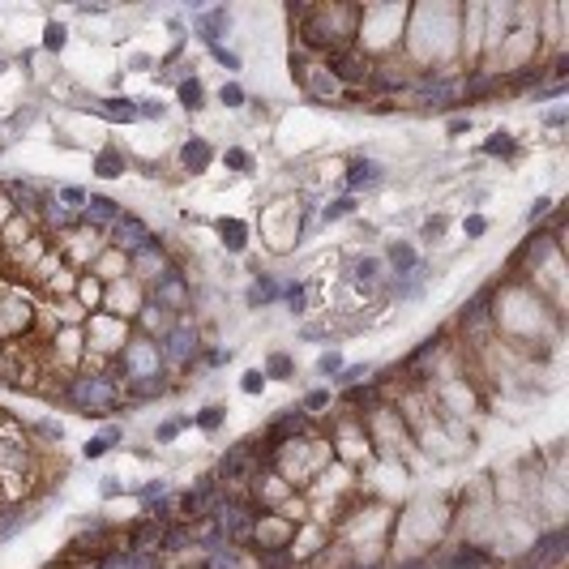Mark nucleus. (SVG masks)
Wrapping results in <instances>:
<instances>
[{
  "instance_id": "nucleus-40",
  "label": "nucleus",
  "mask_w": 569,
  "mask_h": 569,
  "mask_svg": "<svg viewBox=\"0 0 569 569\" xmlns=\"http://www.w3.org/2000/svg\"><path fill=\"white\" fill-rule=\"evenodd\" d=\"M210 56H215V60H219L227 73H240V56H236V51H227L223 43H215V47H210Z\"/></svg>"
},
{
  "instance_id": "nucleus-43",
  "label": "nucleus",
  "mask_w": 569,
  "mask_h": 569,
  "mask_svg": "<svg viewBox=\"0 0 569 569\" xmlns=\"http://www.w3.org/2000/svg\"><path fill=\"white\" fill-rule=\"evenodd\" d=\"M240 390H244V394H262V390H266V373H262V369H248L244 381H240Z\"/></svg>"
},
{
  "instance_id": "nucleus-17",
  "label": "nucleus",
  "mask_w": 569,
  "mask_h": 569,
  "mask_svg": "<svg viewBox=\"0 0 569 569\" xmlns=\"http://www.w3.org/2000/svg\"><path fill=\"white\" fill-rule=\"evenodd\" d=\"M180 163L188 167V172H205L215 163V146L205 141V137H188L184 146H180Z\"/></svg>"
},
{
  "instance_id": "nucleus-25",
  "label": "nucleus",
  "mask_w": 569,
  "mask_h": 569,
  "mask_svg": "<svg viewBox=\"0 0 569 569\" xmlns=\"http://www.w3.org/2000/svg\"><path fill=\"white\" fill-rule=\"evenodd\" d=\"M381 270H385L381 257H359V262H351V279H355L359 287H377Z\"/></svg>"
},
{
  "instance_id": "nucleus-9",
  "label": "nucleus",
  "mask_w": 569,
  "mask_h": 569,
  "mask_svg": "<svg viewBox=\"0 0 569 569\" xmlns=\"http://www.w3.org/2000/svg\"><path fill=\"white\" fill-rule=\"evenodd\" d=\"M150 240H154V231H150L137 215H120L116 227L108 231V248H116V252H124V257H133V252L146 248Z\"/></svg>"
},
{
  "instance_id": "nucleus-32",
  "label": "nucleus",
  "mask_w": 569,
  "mask_h": 569,
  "mask_svg": "<svg viewBox=\"0 0 569 569\" xmlns=\"http://www.w3.org/2000/svg\"><path fill=\"white\" fill-rule=\"evenodd\" d=\"M69 43V30L60 26V22H47V30H43V51H60Z\"/></svg>"
},
{
  "instance_id": "nucleus-8",
  "label": "nucleus",
  "mask_w": 569,
  "mask_h": 569,
  "mask_svg": "<svg viewBox=\"0 0 569 569\" xmlns=\"http://www.w3.org/2000/svg\"><path fill=\"white\" fill-rule=\"evenodd\" d=\"M167 270H172V257H167V248H163L159 240H150L146 248H137V252L129 257V279H137L141 287L159 283Z\"/></svg>"
},
{
  "instance_id": "nucleus-16",
  "label": "nucleus",
  "mask_w": 569,
  "mask_h": 569,
  "mask_svg": "<svg viewBox=\"0 0 569 569\" xmlns=\"http://www.w3.org/2000/svg\"><path fill=\"white\" fill-rule=\"evenodd\" d=\"M193 26H197V34H201L205 47H215V43L231 30V13H227V9H205V13L193 18Z\"/></svg>"
},
{
  "instance_id": "nucleus-14",
  "label": "nucleus",
  "mask_w": 569,
  "mask_h": 569,
  "mask_svg": "<svg viewBox=\"0 0 569 569\" xmlns=\"http://www.w3.org/2000/svg\"><path fill=\"white\" fill-rule=\"evenodd\" d=\"M300 86H304V94H308V98H321V103H334V98L343 94V86L330 77V69H326L321 60H317V65H308V73L300 77Z\"/></svg>"
},
{
  "instance_id": "nucleus-24",
  "label": "nucleus",
  "mask_w": 569,
  "mask_h": 569,
  "mask_svg": "<svg viewBox=\"0 0 569 569\" xmlns=\"http://www.w3.org/2000/svg\"><path fill=\"white\" fill-rule=\"evenodd\" d=\"M30 523V505L22 501V505H5V509H0V539H9L13 531H22Z\"/></svg>"
},
{
  "instance_id": "nucleus-19",
  "label": "nucleus",
  "mask_w": 569,
  "mask_h": 569,
  "mask_svg": "<svg viewBox=\"0 0 569 569\" xmlns=\"http://www.w3.org/2000/svg\"><path fill=\"white\" fill-rule=\"evenodd\" d=\"M94 112L103 116V120H112V124H129V120H137V98H103V103H94Z\"/></svg>"
},
{
  "instance_id": "nucleus-1",
  "label": "nucleus",
  "mask_w": 569,
  "mask_h": 569,
  "mask_svg": "<svg viewBox=\"0 0 569 569\" xmlns=\"http://www.w3.org/2000/svg\"><path fill=\"white\" fill-rule=\"evenodd\" d=\"M295 26V43L308 56H334L343 47H355L359 30V5H291L287 9Z\"/></svg>"
},
{
  "instance_id": "nucleus-39",
  "label": "nucleus",
  "mask_w": 569,
  "mask_h": 569,
  "mask_svg": "<svg viewBox=\"0 0 569 569\" xmlns=\"http://www.w3.org/2000/svg\"><path fill=\"white\" fill-rule=\"evenodd\" d=\"M163 103L159 98H137V120H163Z\"/></svg>"
},
{
  "instance_id": "nucleus-42",
  "label": "nucleus",
  "mask_w": 569,
  "mask_h": 569,
  "mask_svg": "<svg viewBox=\"0 0 569 569\" xmlns=\"http://www.w3.org/2000/svg\"><path fill=\"white\" fill-rule=\"evenodd\" d=\"M219 103H227V108H244V90H240V82H223Z\"/></svg>"
},
{
  "instance_id": "nucleus-52",
  "label": "nucleus",
  "mask_w": 569,
  "mask_h": 569,
  "mask_svg": "<svg viewBox=\"0 0 569 569\" xmlns=\"http://www.w3.org/2000/svg\"><path fill=\"white\" fill-rule=\"evenodd\" d=\"M120 437H124V428H116V424H112L108 433H103V441H108V445H112V441H120Z\"/></svg>"
},
{
  "instance_id": "nucleus-38",
  "label": "nucleus",
  "mask_w": 569,
  "mask_h": 569,
  "mask_svg": "<svg viewBox=\"0 0 569 569\" xmlns=\"http://www.w3.org/2000/svg\"><path fill=\"white\" fill-rule=\"evenodd\" d=\"M326 407H330V390H313V394L304 398V407H300V411H304V416H321Z\"/></svg>"
},
{
  "instance_id": "nucleus-26",
  "label": "nucleus",
  "mask_w": 569,
  "mask_h": 569,
  "mask_svg": "<svg viewBox=\"0 0 569 569\" xmlns=\"http://www.w3.org/2000/svg\"><path fill=\"white\" fill-rule=\"evenodd\" d=\"M176 94H180V108H188V112H201L205 108V86L197 77H180L176 82Z\"/></svg>"
},
{
  "instance_id": "nucleus-48",
  "label": "nucleus",
  "mask_w": 569,
  "mask_h": 569,
  "mask_svg": "<svg viewBox=\"0 0 569 569\" xmlns=\"http://www.w3.org/2000/svg\"><path fill=\"white\" fill-rule=\"evenodd\" d=\"M108 449H112V445H108V441H103V437H90L82 454H86V458H103V454H108Z\"/></svg>"
},
{
  "instance_id": "nucleus-20",
  "label": "nucleus",
  "mask_w": 569,
  "mask_h": 569,
  "mask_svg": "<svg viewBox=\"0 0 569 569\" xmlns=\"http://www.w3.org/2000/svg\"><path fill=\"white\" fill-rule=\"evenodd\" d=\"M385 262L394 266V274H398V279H407V274H416V270H420V257H416V248H411L407 240H394V244L385 248Z\"/></svg>"
},
{
  "instance_id": "nucleus-47",
  "label": "nucleus",
  "mask_w": 569,
  "mask_h": 569,
  "mask_svg": "<svg viewBox=\"0 0 569 569\" xmlns=\"http://www.w3.org/2000/svg\"><path fill=\"white\" fill-rule=\"evenodd\" d=\"M227 359H231V351H219V347H215V351L201 355V364H205V369H219V364H227Z\"/></svg>"
},
{
  "instance_id": "nucleus-10",
  "label": "nucleus",
  "mask_w": 569,
  "mask_h": 569,
  "mask_svg": "<svg viewBox=\"0 0 569 569\" xmlns=\"http://www.w3.org/2000/svg\"><path fill=\"white\" fill-rule=\"evenodd\" d=\"M176 313H167L163 304H154V300H146L141 308H137V317H133V326H137V334H146V338H154V343H163L172 330H176Z\"/></svg>"
},
{
  "instance_id": "nucleus-2",
  "label": "nucleus",
  "mask_w": 569,
  "mask_h": 569,
  "mask_svg": "<svg viewBox=\"0 0 569 569\" xmlns=\"http://www.w3.org/2000/svg\"><path fill=\"white\" fill-rule=\"evenodd\" d=\"M60 402L82 411V416H112L116 407H124V381H120L116 369H103V373L77 369L65 381V398Z\"/></svg>"
},
{
  "instance_id": "nucleus-4",
  "label": "nucleus",
  "mask_w": 569,
  "mask_h": 569,
  "mask_svg": "<svg viewBox=\"0 0 569 569\" xmlns=\"http://www.w3.org/2000/svg\"><path fill=\"white\" fill-rule=\"evenodd\" d=\"M65 552H69L73 561H82V565H94V561L112 556V552H124V527L94 518L90 527H82V531L69 539V548H65Z\"/></svg>"
},
{
  "instance_id": "nucleus-53",
  "label": "nucleus",
  "mask_w": 569,
  "mask_h": 569,
  "mask_svg": "<svg viewBox=\"0 0 569 569\" xmlns=\"http://www.w3.org/2000/svg\"><path fill=\"white\" fill-rule=\"evenodd\" d=\"M518 569H535V565H527V561H523V565H518Z\"/></svg>"
},
{
  "instance_id": "nucleus-5",
  "label": "nucleus",
  "mask_w": 569,
  "mask_h": 569,
  "mask_svg": "<svg viewBox=\"0 0 569 569\" xmlns=\"http://www.w3.org/2000/svg\"><path fill=\"white\" fill-rule=\"evenodd\" d=\"M326 69H330V77L343 86V90H364L369 86V77H373V56H364L359 47H343V51H334V56H326L321 60Z\"/></svg>"
},
{
  "instance_id": "nucleus-22",
  "label": "nucleus",
  "mask_w": 569,
  "mask_h": 569,
  "mask_svg": "<svg viewBox=\"0 0 569 569\" xmlns=\"http://www.w3.org/2000/svg\"><path fill=\"white\" fill-rule=\"evenodd\" d=\"M124 167H129V159H124V150H120V146H108V150H98V159H94V172H98L103 180H116V176H124Z\"/></svg>"
},
{
  "instance_id": "nucleus-51",
  "label": "nucleus",
  "mask_w": 569,
  "mask_h": 569,
  "mask_svg": "<svg viewBox=\"0 0 569 569\" xmlns=\"http://www.w3.org/2000/svg\"><path fill=\"white\" fill-rule=\"evenodd\" d=\"M467 129H471V116H454V120H449V133H454V137L467 133Z\"/></svg>"
},
{
  "instance_id": "nucleus-45",
  "label": "nucleus",
  "mask_w": 569,
  "mask_h": 569,
  "mask_svg": "<svg viewBox=\"0 0 569 569\" xmlns=\"http://www.w3.org/2000/svg\"><path fill=\"white\" fill-rule=\"evenodd\" d=\"M462 231H467L471 240H480V236L488 231V219H480V215H471V219H462Z\"/></svg>"
},
{
  "instance_id": "nucleus-6",
  "label": "nucleus",
  "mask_w": 569,
  "mask_h": 569,
  "mask_svg": "<svg viewBox=\"0 0 569 569\" xmlns=\"http://www.w3.org/2000/svg\"><path fill=\"white\" fill-rule=\"evenodd\" d=\"M159 351H163V369H188L193 359L201 355V338H197V326L188 321V317H180L176 321V330L159 343Z\"/></svg>"
},
{
  "instance_id": "nucleus-31",
  "label": "nucleus",
  "mask_w": 569,
  "mask_h": 569,
  "mask_svg": "<svg viewBox=\"0 0 569 569\" xmlns=\"http://www.w3.org/2000/svg\"><path fill=\"white\" fill-rule=\"evenodd\" d=\"M295 561L300 556H291L287 548L283 552H257V565H262V569H295Z\"/></svg>"
},
{
  "instance_id": "nucleus-46",
  "label": "nucleus",
  "mask_w": 569,
  "mask_h": 569,
  "mask_svg": "<svg viewBox=\"0 0 569 569\" xmlns=\"http://www.w3.org/2000/svg\"><path fill=\"white\" fill-rule=\"evenodd\" d=\"M283 295H287V304H291V308H295V313H300V308H304V300H308V291H304V287H300V283H291V287H287V291H283Z\"/></svg>"
},
{
  "instance_id": "nucleus-37",
  "label": "nucleus",
  "mask_w": 569,
  "mask_h": 569,
  "mask_svg": "<svg viewBox=\"0 0 569 569\" xmlns=\"http://www.w3.org/2000/svg\"><path fill=\"white\" fill-rule=\"evenodd\" d=\"M317 373L334 381V377L343 373V355H338V351H321V359H317Z\"/></svg>"
},
{
  "instance_id": "nucleus-12",
  "label": "nucleus",
  "mask_w": 569,
  "mask_h": 569,
  "mask_svg": "<svg viewBox=\"0 0 569 569\" xmlns=\"http://www.w3.org/2000/svg\"><path fill=\"white\" fill-rule=\"evenodd\" d=\"M492 565L497 561H492V552L484 544H458L441 561H433V569H492Z\"/></svg>"
},
{
  "instance_id": "nucleus-49",
  "label": "nucleus",
  "mask_w": 569,
  "mask_h": 569,
  "mask_svg": "<svg viewBox=\"0 0 569 569\" xmlns=\"http://www.w3.org/2000/svg\"><path fill=\"white\" fill-rule=\"evenodd\" d=\"M445 236V219H428L424 223V240H441Z\"/></svg>"
},
{
  "instance_id": "nucleus-7",
  "label": "nucleus",
  "mask_w": 569,
  "mask_h": 569,
  "mask_svg": "<svg viewBox=\"0 0 569 569\" xmlns=\"http://www.w3.org/2000/svg\"><path fill=\"white\" fill-rule=\"evenodd\" d=\"M146 300H154V304H163L167 313L184 317V313H188V304H193V283H188V274H180V270L172 266L159 283H150V287H146Z\"/></svg>"
},
{
  "instance_id": "nucleus-27",
  "label": "nucleus",
  "mask_w": 569,
  "mask_h": 569,
  "mask_svg": "<svg viewBox=\"0 0 569 569\" xmlns=\"http://www.w3.org/2000/svg\"><path fill=\"white\" fill-rule=\"evenodd\" d=\"M484 154H497V159H513V154H518V141H513L509 133H492L488 141H484Z\"/></svg>"
},
{
  "instance_id": "nucleus-41",
  "label": "nucleus",
  "mask_w": 569,
  "mask_h": 569,
  "mask_svg": "<svg viewBox=\"0 0 569 569\" xmlns=\"http://www.w3.org/2000/svg\"><path fill=\"white\" fill-rule=\"evenodd\" d=\"M223 163H227L231 172H248V167H252V159H248V150H240V146H231V150L223 154Z\"/></svg>"
},
{
  "instance_id": "nucleus-50",
  "label": "nucleus",
  "mask_w": 569,
  "mask_h": 569,
  "mask_svg": "<svg viewBox=\"0 0 569 569\" xmlns=\"http://www.w3.org/2000/svg\"><path fill=\"white\" fill-rule=\"evenodd\" d=\"M163 492H167L163 480H159V484H146V488H141V501H154V497H163Z\"/></svg>"
},
{
  "instance_id": "nucleus-15",
  "label": "nucleus",
  "mask_w": 569,
  "mask_h": 569,
  "mask_svg": "<svg viewBox=\"0 0 569 569\" xmlns=\"http://www.w3.org/2000/svg\"><path fill=\"white\" fill-rule=\"evenodd\" d=\"M561 556H565V531H548V535L535 539V552H527V565H535V569H556Z\"/></svg>"
},
{
  "instance_id": "nucleus-30",
  "label": "nucleus",
  "mask_w": 569,
  "mask_h": 569,
  "mask_svg": "<svg viewBox=\"0 0 569 569\" xmlns=\"http://www.w3.org/2000/svg\"><path fill=\"white\" fill-rule=\"evenodd\" d=\"M86 197H90V193H86V188H77V184H60V188H56V201L65 205V210H73V215H82Z\"/></svg>"
},
{
  "instance_id": "nucleus-18",
  "label": "nucleus",
  "mask_w": 569,
  "mask_h": 569,
  "mask_svg": "<svg viewBox=\"0 0 569 569\" xmlns=\"http://www.w3.org/2000/svg\"><path fill=\"white\" fill-rule=\"evenodd\" d=\"M381 180H385V167H381L377 159H355V163H351V176H347V188L359 193V188H373V184H381Z\"/></svg>"
},
{
  "instance_id": "nucleus-33",
  "label": "nucleus",
  "mask_w": 569,
  "mask_h": 569,
  "mask_svg": "<svg viewBox=\"0 0 569 569\" xmlns=\"http://www.w3.org/2000/svg\"><path fill=\"white\" fill-rule=\"evenodd\" d=\"M351 210H355V197H334V201H326L321 219H326V223H334V219H347Z\"/></svg>"
},
{
  "instance_id": "nucleus-29",
  "label": "nucleus",
  "mask_w": 569,
  "mask_h": 569,
  "mask_svg": "<svg viewBox=\"0 0 569 569\" xmlns=\"http://www.w3.org/2000/svg\"><path fill=\"white\" fill-rule=\"evenodd\" d=\"M219 236H223V244H227L231 252H240V248H244V236H248V227H244L240 219H223V223H219Z\"/></svg>"
},
{
  "instance_id": "nucleus-3",
  "label": "nucleus",
  "mask_w": 569,
  "mask_h": 569,
  "mask_svg": "<svg viewBox=\"0 0 569 569\" xmlns=\"http://www.w3.org/2000/svg\"><path fill=\"white\" fill-rule=\"evenodd\" d=\"M112 369L120 373V381H124V385H129V381H150V377H167L159 343L146 338V334H133V338L124 343V351L112 359Z\"/></svg>"
},
{
  "instance_id": "nucleus-13",
  "label": "nucleus",
  "mask_w": 569,
  "mask_h": 569,
  "mask_svg": "<svg viewBox=\"0 0 569 569\" xmlns=\"http://www.w3.org/2000/svg\"><path fill=\"white\" fill-rule=\"evenodd\" d=\"M159 548H163V523L141 513L133 527H124V552H159Z\"/></svg>"
},
{
  "instance_id": "nucleus-21",
  "label": "nucleus",
  "mask_w": 569,
  "mask_h": 569,
  "mask_svg": "<svg viewBox=\"0 0 569 569\" xmlns=\"http://www.w3.org/2000/svg\"><path fill=\"white\" fill-rule=\"evenodd\" d=\"M193 539H197V527L193 523H167L159 552H184V548H193Z\"/></svg>"
},
{
  "instance_id": "nucleus-34",
  "label": "nucleus",
  "mask_w": 569,
  "mask_h": 569,
  "mask_svg": "<svg viewBox=\"0 0 569 569\" xmlns=\"http://www.w3.org/2000/svg\"><path fill=\"white\" fill-rule=\"evenodd\" d=\"M188 424H193L188 416H180V420H167V424H159V428H154V441H163V445H167V441H176V437H180Z\"/></svg>"
},
{
  "instance_id": "nucleus-44",
  "label": "nucleus",
  "mask_w": 569,
  "mask_h": 569,
  "mask_svg": "<svg viewBox=\"0 0 569 569\" xmlns=\"http://www.w3.org/2000/svg\"><path fill=\"white\" fill-rule=\"evenodd\" d=\"M548 215H552V197H535V205H531L527 223H539V219H548Z\"/></svg>"
},
{
  "instance_id": "nucleus-35",
  "label": "nucleus",
  "mask_w": 569,
  "mask_h": 569,
  "mask_svg": "<svg viewBox=\"0 0 569 569\" xmlns=\"http://www.w3.org/2000/svg\"><path fill=\"white\" fill-rule=\"evenodd\" d=\"M193 424H197V428H205V433H215V428L223 424V407H201L197 416H193Z\"/></svg>"
},
{
  "instance_id": "nucleus-36",
  "label": "nucleus",
  "mask_w": 569,
  "mask_h": 569,
  "mask_svg": "<svg viewBox=\"0 0 569 569\" xmlns=\"http://www.w3.org/2000/svg\"><path fill=\"white\" fill-rule=\"evenodd\" d=\"M369 373H373V364H351V369H343L334 381H338V385H364Z\"/></svg>"
},
{
  "instance_id": "nucleus-23",
  "label": "nucleus",
  "mask_w": 569,
  "mask_h": 569,
  "mask_svg": "<svg viewBox=\"0 0 569 569\" xmlns=\"http://www.w3.org/2000/svg\"><path fill=\"white\" fill-rule=\"evenodd\" d=\"M283 295V287L270 279V274H257V283L248 287V308H266V304H274Z\"/></svg>"
},
{
  "instance_id": "nucleus-11",
  "label": "nucleus",
  "mask_w": 569,
  "mask_h": 569,
  "mask_svg": "<svg viewBox=\"0 0 569 569\" xmlns=\"http://www.w3.org/2000/svg\"><path fill=\"white\" fill-rule=\"evenodd\" d=\"M120 215H124V205H120V201H112V197H103V193H90V197H86V205H82V223H86V227H94V231H103V236L116 227V219H120Z\"/></svg>"
},
{
  "instance_id": "nucleus-28",
  "label": "nucleus",
  "mask_w": 569,
  "mask_h": 569,
  "mask_svg": "<svg viewBox=\"0 0 569 569\" xmlns=\"http://www.w3.org/2000/svg\"><path fill=\"white\" fill-rule=\"evenodd\" d=\"M266 377H274V381H287V377H295V364H291V355L287 351H274L270 359H266V369H262Z\"/></svg>"
}]
</instances>
